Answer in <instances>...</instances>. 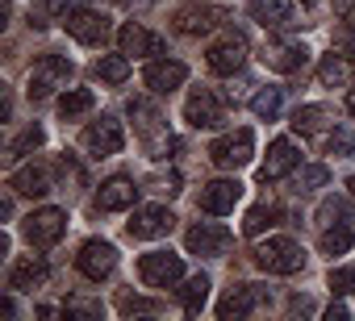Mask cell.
Masks as SVG:
<instances>
[{"mask_svg":"<svg viewBox=\"0 0 355 321\" xmlns=\"http://www.w3.org/2000/svg\"><path fill=\"white\" fill-rule=\"evenodd\" d=\"M255 263H259L268 275H293V271H301L305 250H301L293 238H268V242L255 246Z\"/></svg>","mask_w":355,"mask_h":321,"instance_id":"cell-1","label":"cell"},{"mask_svg":"<svg viewBox=\"0 0 355 321\" xmlns=\"http://www.w3.org/2000/svg\"><path fill=\"white\" fill-rule=\"evenodd\" d=\"M130 113H134V129H138V138H142V146L155 154V158H163V150H167V121L159 117V109L150 104V100H130Z\"/></svg>","mask_w":355,"mask_h":321,"instance_id":"cell-2","label":"cell"},{"mask_svg":"<svg viewBox=\"0 0 355 321\" xmlns=\"http://www.w3.org/2000/svg\"><path fill=\"white\" fill-rule=\"evenodd\" d=\"M67 80H71V63L63 55H42L34 63V71H30V96L46 100L55 88H67Z\"/></svg>","mask_w":355,"mask_h":321,"instance_id":"cell-3","label":"cell"},{"mask_svg":"<svg viewBox=\"0 0 355 321\" xmlns=\"http://www.w3.org/2000/svg\"><path fill=\"white\" fill-rule=\"evenodd\" d=\"M138 275L150 288H167V284H175V279L184 275V259L171 255V250H150V255L138 259Z\"/></svg>","mask_w":355,"mask_h":321,"instance_id":"cell-4","label":"cell"},{"mask_svg":"<svg viewBox=\"0 0 355 321\" xmlns=\"http://www.w3.org/2000/svg\"><path fill=\"white\" fill-rule=\"evenodd\" d=\"M251 154H255V134L251 129H234V134H226L209 146V158L218 167H247Z\"/></svg>","mask_w":355,"mask_h":321,"instance_id":"cell-5","label":"cell"},{"mask_svg":"<svg viewBox=\"0 0 355 321\" xmlns=\"http://www.w3.org/2000/svg\"><path fill=\"white\" fill-rule=\"evenodd\" d=\"M67 230V213L63 209H38L26 217V238L30 246H55Z\"/></svg>","mask_w":355,"mask_h":321,"instance_id":"cell-6","label":"cell"},{"mask_svg":"<svg viewBox=\"0 0 355 321\" xmlns=\"http://www.w3.org/2000/svg\"><path fill=\"white\" fill-rule=\"evenodd\" d=\"M222 17H226V13H222V9H214V5H184V9H175L171 26H175V34L201 38V34H209Z\"/></svg>","mask_w":355,"mask_h":321,"instance_id":"cell-7","label":"cell"},{"mask_svg":"<svg viewBox=\"0 0 355 321\" xmlns=\"http://www.w3.org/2000/svg\"><path fill=\"white\" fill-rule=\"evenodd\" d=\"M63 26H67V34H71L80 46H101V42L109 38V21H105L101 13H92V9H76V13H67Z\"/></svg>","mask_w":355,"mask_h":321,"instance_id":"cell-8","label":"cell"},{"mask_svg":"<svg viewBox=\"0 0 355 321\" xmlns=\"http://www.w3.org/2000/svg\"><path fill=\"white\" fill-rule=\"evenodd\" d=\"M184 117H189V125H197V129H214V125L226 121V109H222V100H218L209 88H197V92L189 96V104H184Z\"/></svg>","mask_w":355,"mask_h":321,"instance_id":"cell-9","label":"cell"},{"mask_svg":"<svg viewBox=\"0 0 355 321\" xmlns=\"http://www.w3.org/2000/svg\"><path fill=\"white\" fill-rule=\"evenodd\" d=\"M84 146L92 150V154H117L121 146H125V129H121V121H113V117H101V121H92L88 129H84Z\"/></svg>","mask_w":355,"mask_h":321,"instance_id":"cell-10","label":"cell"},{"mask_svg":"<svg viewBox=\"0 0 355 321\" xmlns=\"http://www.w3.org/2000/svg\"><path fill=\"white\" fill-rule=\"evenodd\" d=\"M76 267H80L88 279H105V275L117 267V250H113L109 242L92 238V242H84V246H80V255H76Z\"/></svg>","mask_w":355,"mask_h":321,"instance_id":"cell-11","label":"cell"},{"mask_svg":"<svg viewBox=\"0 0 355 321\" xmlns=\"http://www.w3.org/2000/svg\"><path fill=\"white\" fill-rule=\"evenodd\" d=\"M171 226H175V217L163 205H146V209H134L125 230H130V238H163V234H171Z\"/></svg>","mask_w":355,"mask_h":321,"instance_id":"cell-12","label":"cell"},{"mask_svg":"<svg viewBox=\"0 0 355 321\" xmlns=\"http://www.w3.org/2000/svg\"><path fill=\"white\" fill-rule=\"evenodd\" d=\"M243 59H247V42H243L239 34H230V38L214 42V46H209V55H205L209 71H218V75H234V71L243 67Z\"/></svg>","mask_w":355,"mask_h":321,"instance_id":"cell-13","label":"cell"},{"mask_svg":"<svg viewBox=\"0 0 355 321\" xmlns=\"http://www.w3.org/2000/svg\"><path fill=\"white\" fill-rule=\"evenodd\" d=\"M297 163H301L297 146H293L288 138H276V142L268 146V158H263V167H259V180H263V184H272V180L288 176V172H293Z\"/></svg>","mask_w":355,"mask_h":321,"instance_id":"cell-14","label":"cell"},{"mask_svg":"<svg viewBox=\"0 0 355 321\" xmlns=\"http://www.w3.org/2000/svg\"><path fill=\"white\" fill-rule=\"evenodd\" d=\"M239 196H243V184L239 180H214V184L201 188V209L214 213V217H222V213H230L239 205Z\"/></svg>","mask_w":355,"mask_h":321,"instance_id":"cell-15","label":"cell"},{"mask_svg":"<svg viewBox=\"0 0 355 321\" xmlns=\"http://www.w3.org/2000/svg\"><path fill=\"white\" fill-rule=\"evenodd\" d=\"M142 80H146V88H150V92L167 96L171 88H180V84L189 80V67H184V63H175V59H159V63H150V67H146V75H142Z\"/></svg>","mask_w":355,"mask_h":321,"instance_id":"cell-16","label":"cell"},{"mask_svg":"<svg viewBox=\"0 0 355 321\" xmlns=\"http://www.w3.org/2000/svg\"><path fill=\"white\" fill-rule=\"evenodd\" d=\"M305 59H309V51L301 42H268V51H263L268 71H301Z\"/></svg>","mask_w":355,"mask_h":321,"instance_id":"cell-17","label":"cell"},{"mask_svg":"<svg viewBox=\"0 0 355 321\" xmlns=\"http://www.w3.org/2000/svg\"><path fill=\"white\" fill-rule=\"evenodd\" d=\"M184 242H189L193 255H222L230 246V230L226 226H193Z\"/></svg>","mask_w":355,"mask_h":321,"instance_id":"cell-18","label":"cell"},{"mask_svg":"<svg viewBox=\"0 0 355 321\" xmlns=\"http://www.w3.org/2000/svg\"><path fill=\"white\" fill-rule=\"evenodd\" d=\"M293 0H251V17L263 26V30H284L293 26Z\"/></svg>","mask_w":355,"mask_h":321,"instance_id":"cell-19","label":"cell"},{"mask_svg":"<svg viewBox=\"0 0 355 321\" xmlns=\"http://www.w3.org/2000/svg\"><path fill=\"white\" fill-rule=\"evenodd\" d=\"M9 188L21 192V196H46V192H51V167H46V163H30V167L13 172Z\"/></svg>","mask_w":355,"mask_h":321,"instance_id":"cell-20","label":"cell"},{"mask_svg":"<svg viewBox=\"0 0 355 321\" xmlns=\"http://www.w3.org/2000/svg\"><path fill=\"white\" fill-rule=\"evenodd\" d=\"M38 284H46V263H42L38 255H21V259L9 267V288L30 292V288H38Z\"/></svg>","mask_w":355,"mask_h":321,"instance_id":"cell-21","label":"cell"},{"mask_svg":"<svg viewBox=\"0 0 355 321\" xmlns=\"http://www.w3.org/2000/svg\"><path fill=\"white\" fill-rule=\"evenodd\" d=\"M117 42H121V55H159L163 51V38L146 34L138 21H125L121 34H117Z\"/></svg>","mask_w":355,"mask_h":321,"instance_id":"cell-22","label":"cell"},{"mask_svg":"<svg viewBox=\"0 0 355 321\" xmlns=\"http://www.w3.org/2000/svg\"><path fill=\"white\" fill-rule=\"evenodd\" d=\"M259 300H263V292H259L255 284L230 288V292H226V300L218 304V317H222V321H230V317H247V313H251V309H255Z\"/></svg>","mask_w":355,"mask_h":321,"instance_id":"cell-23","label":"cell"},{"mask_svg":"<svg viewBox=\"0 0 355 321\" xmlns=\"http://www.w3.org/2000/svg\"><path fill=\"white\" fill-rule=\"evenodd\" d=\"M134 201H138V188H134L130 180H109V184H101V192H96V209H105V213L130 209Z\"/></svg>","mask_w":355,"mask_h":321,"instance_id":"cell-24","label":"cell"},{"mask_svg":"<svg viewBox=\"0 0 355 321\" xmlns=\"http://www.w3.org/2000/svg\"><path fill=\"white\" fill-rule=\"evenodd\" d=\"M351 80H355V63L347 55H326L318 63V84L322 88H347Z\"/></svg>","mask_w":355,"mask_h":321,"instance_id":"cell-25","label":"cell"},{"mask_svg":"<svg viewBox=\"0 0 355 321\" xmlns=\"http://www.w3.org/2000/svg\"><path fill=\"white\" fill-rule=\"evenodd\" d=\"M280 205H255L251 213H247V221H243V234H251V238H259L263 230H272V226H280Z\"/></svg>","mask_w":355,"mask_h":321,"instance_id":"cell-26","label":"cell"},{"mask_svg":"<svg viewBox=\"0 0 355 321\" xmlns=\"http://www.w3.org/2000/svg\"><path fill=\"white\" fill-rule=\"evenodd\" d=\"M326 121H330V109H322V104H301L293 113V129L297 134H318Z\"/></svg>","mask_w":355,"mask_h":321,"instance_id":"cell-27","label":"cell"},{"mask_svg":"<svg viewBox=\"0 0 355 321\" xmlns=\"http://www.w3.org/2000/svg\"><path fill=\"white\" fill-rule=\"evenodd\" d=\"M205 296H209V275H193V279L180 288V304H184V313H201Z\"/></svg>","mask_w":355,"mask_h":321,"instance_id":"cell-28","label":"cell"},{"mask_svg":"<svg viewBox=\"0 0 355 321\" xmlns=\"http://www.w3.org/2000/svg\"><path fill=\"white\" fill-rule=\"evenodd\" d=\"M96 75H101L105 84H125V80H130V59H125V55H105V59L96 63Z\"/></svg>","mask_w":355,"mask_h":321,"instance_id":"cell-29","label":"cell"},{"mask_svg":"<svg viewBox=\"0 0 355 321\" xmlns=\"http://www.w3.org/2000/svg\"><path fill=\"white\" fill-rule=\"evenodd\" d=\"M46 142V134H42V125H26L13 142H9V158H21V154H34L38 146Z\"/></svg>","mask_w":355,"mask_h":321,"instance_id":"cell-30","label":"cell"},{"mask_svg":"<svg viewBox=\"0 0 355 321\" xmlns=\"http://www.w3.org/2000/svg\"><path fill=\"white\" fill-rule=\"evenodd\" d=\"M88 109H92V92H88V88H71V92L59 96V113H63V117H80V113H88Z\"/></svg>","mask_w":355,"mask_h":321,"instance_id":"cell-31","label":"cell"},{"mask_svg":"<svg viewBox=\"0 0 355 321\" xmlns=\"http://www.w3.org/2000/svg\"><path fill=\"white\" fill-rule=\"evenodd\" d=\"M251 113L263 117V121H272V117L280 113V88H259V92L251 96Z\"/></svg>","mask_w":355,"mask_h":321,"instance_id":"cell-32","label":"cell"},{"mask_svg":"<svg viewBox=\"0 0 355 321\" xmlns=\"http://www.w3.org/2000/svg\"><path fill=\"white\" fill-rule=\"evenodd\" d=\"M347 217H351V201H343V196H330L318 209V221L322 226H347Z\"/></svg>","mask_w":355,"mask_h":321,"instance_id":"cell-33","label":"cell"},{"mask_svg":"<svg viewBox=\"0 0 355 321\" xmlns=\"http://www.w3.org/2000/svg\"><path fill=\"white\" fill-rule=\"evenodd\" d=\"M351 246V230L347 226H326V234H322V250L326 255H343Z\"/></svg>","mask_w":355,"mask_h":321,"instance_id":"cell-34","label":"cell"},{"mask_svg":"<svg viewBox=\"0 0 355 321\" xmlns=\"http://www.w3.org/2000/svg\"><path fill=\"white\" fill-rule=\"evenodd\" d=\"M326 150H330V154H338V158H343V154H355V129L338 125V129L326 138Z\"/></svg>","mask_w":355,"mask_h":321,"instance_id":"cell-35","label":"cell"},{"mask_svg":"<svg viewBox=\"0 0 355 321\" xmlns=\"http://www.w3.org/2000/svg\"><path fill=\"white\" fill-rule=\"evenodd\" d=\"M330 180V172L322 167V163H313V167H301V176H297V192H313V188H322Z\"/></svg>","mask_w":355,"mask_h":321,"instance_id":"cell-36","label":"cell"},{"mask_svg":"<svg viewBox=\"0 0 355 321\" xmlns=\"http://www.w3.org/2000/svg\"><path fill=\"white\" fill-rule=\"evenodd\" d=\"M330 292H334V296H351V292H355V263L330 271Z\"/></svg>","mask_w":355,"mask_h":321,"instance_id":"cell-37","label":"cell"},{"mask_svg":"<svg viewBox=\"0 0 355 321\" xmlns=\"http://www.w3.org/2000/svg\"><path fill=\"white\" fill-rule=\"evenodd\" d=\"M117 313H125V317H134V313H159V304L155 300H142V296H117Z\"/></svg>","mask_w":355,"mask_h":321,"instance_id":"cell-38","label":"cell"},{"mask_svg":"<svg viewBox=\"0 0 355 321\" xmlns=\"http://www.w3.org/2000/svg\"><path fill=\"white\" fill-rule=\"evenodd\" d=\"M67 317H101V304H92V300H67Z\"/></svg>","mask_w":355,"mask_h":321,"instance_id":"cell-39","label":"cell"},{"mask_svg":"<svg viewBox=\"0 0 355 321\" xmlns=\"http://www.w3.org/2000/svg\"><path fill=\"white\" fill-rule=\"evenodd\" d=\"M338 38H343L347 46H355V13H347V17H343V26H338Z\"/></svg>","mask_w":355,"mask_h":321,"instance_id":"cell-40","label":"cell"},{"mask_svg":"<svg viewBox=\"0 0 355 321\" xmlns=\"http://www.w3.org/2000/svg\"><path fill=\"white\" fill-rule=\"evenodd\" d=\"M288 309H293V313H309V309H313V300H309V296H293V304H288Z\"/></svg>","mask_w":355,"mask_h":321,"instance_id":"cell-41","label":"cell"},{"mask_svg":"<svg viewBox=\"0 0 355 321\" xmlns=\"http://www.w3.org/2000/svg\"><path fill=\"white\" fill-rule=\"evenodd\" d=\"M347 113L355 117V88H351V96H347Z\"/></svg>","mask_w":355,"mask_h":321,"instance_id":"cell-42","label":"cell"},{"mask_svg":"<svg viewBox=\"0 0 355 321\" xmlns=\"http://www.w3.org/2000/svg\"><path fill=\"white\" fill-rule=\"evenodd\" d=\"M347 184H351V196H355V176H351V180H347Z\"/></svg>","mask_w":355,"mask_h":321,"instance_id":"cell-43","label":"cell"}]
</instances>
